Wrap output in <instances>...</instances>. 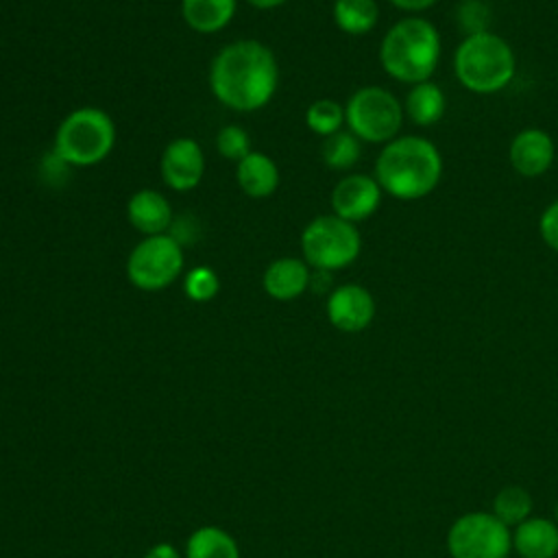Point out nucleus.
I'll return each mask as SVG.
<instances>
[{"label":"nucleus","instance_id":"obj_25","mask_svg":"<svg viewBox=\"0 0 558 558\" xmlns=\"http://www.w3.org/2000/svg\"><path fill=\"white\" fill-rule=\"evenodd\" d=\"M183 292L194 303H207L220 292V279L211 266H194L183 275Z\"/></svg>","mask_w":558,"mask_h":558},{"label":"nucleus","instance_id":"obj_2","mask_svg":"<svg viewBox=\"0 0 558 558\" xmlns=\"http://www.w3.org/2000/svg\"><path fill=\"white\" fill-rule=\"evenodd\" d=\"M373 177L384 194L397 201H421L440 183L442 155L423 135H397L379 150Z\"/></svg>","mask_w":558,"mask_h":558},{"label":"nucleus","instance_id":"obj_33","mask_svg":"<svg viewBox=\"0 0 558 558\" xmlns=\"http://www.w3.org/2000/svg\"><path fill=\"white\" fill-rule=\"evenodd\" d=\"M556 523H558V506H556Z\"/></svg>","mask_w":558,"mask_h":558},{"label":"nucleus","instance_id":"obj_18","mask_svg":"<svg viewBox=\"0 0 558 558\" xmlns=\"http://www.w3.org/2000/svg\"><path fill=\"white\" fill-rule=\"evenodd\" d=\"M447 111V98L440 85L434 81H423L416 85H410L405 100H403V113L410 118L414 126H434L442 120Z\"/></svg>","mask_w":558,"mask_h":558},{"label":"nucleus","instance_id":"obj_6","mask_svg":"<svg viewBox=\"0 0 558 558\" xmlns=\"http://www.w3.org/2000/svg\"><path fill=\"white\" fill-rule=\"evenodd\" d=\"M362 251L357 225L323 214L312 218L301 231V253L312 270H340L351 266Z\"/></svg>","mask_w":558,"mask_h":558},{"label":"nucleus","instance_id":"obj_31","mask_svg":"<svg viewBox=\"0 0 558 558\" xmlns=\"http://www.w3.org/2000/svg\"><path fill=\"white\" fill-rule=\"evenodd\" d=\"M331 272L329 270H312L310 288L314 292H331Z\"/></svg>","mask_w":558,"mask_h":558},{"label":"nucleus","instance_id":"obj_30","mask_svg":"<svg viewBox=\"0 0 558 558\" xmlns=\"http://www.w3.org/2000/svg\"><path fill=\"white\" fill-rule=\"evenodd\" d=\"M142 558H183L181 551L172 545V543H155L153 547H148V551Z\"/></svg>","mask_w":558,"mask_h":558},{"label":"nucleus","instance_id":"obj_26","mask_svg":"<svg viewBox=\"0 0 558 558\" xmlns=\"http://www.w3.org/2000/svg\"><path fill=\"white\" fill-rule=\"evenodd\" d=\"M490 7L484 0H462L456 9V22L464 37L490 31Z\"/></svg>","mask_w":558,"mask_h":558},{"label":"nucleus","instance_id":"obj_9","mask_svg":"<svg viewBox=\"0 0 558 558\" xmlns=\"http://www.w3.org/2000/svg\"><path fill=\"white\" fill-rule=\"evenodd\" d=\"M451 558H508L512 532L493 512H466L447 532Z\"/></svg>","mask_w":558,"mask_h":558},{"label":"nucleus","instance_id":"obj_14","mask_svg":"<svg viewBox=\"0 0 558 558\" xmlns=\"http://www.w3.org/2000/svg\"><path fill=\"white\" fill-rule=\"evenodd\" d=\"M312 268L303 257H277L262 275L264 292L275 301H294L310 290Z\"/></svg>","mask_w":558,"mask_h":558},{"label":"nucleus","instance_id":"obj_7","mask_svg":"<svg viewBox=\"0 0 558 558\" xmlns=\"http://www.w3.org/2000/svg\"><path fill=\"white\" fill-rule=\"evenodd\" d=\"M403 105L386 87L364 85L355 89L344 105V124L368 144H388L403 126Z\"/></svg>","mask_w":558,"mask_h":558},{"label":"nucleus","instance_id":"obj_32","mask_svg":"<svg viewBox=\"0 0 558 558\" xmlns=\"http://www.w3.org/2000/svg\"><path fill=\"white\" fill-rule=\"evenodd\" d=\"M251 7H255V9H259V11H270V9H277V7H281L283 2H288V0H246Z\"/></svg>","mask_w":558,"mask_h":558},{"label":"nucleus","instance_id":"obj_15","mask_svg":"<svg viewBox=\"0 0 558 558\" xmlns=\"http://www.w3.org/2000/svg\"><path fill=\"white\" fill-rule=\"evenodd\" d=\"M126 218L131 227L146 235L166 233L172 225V207L157 190H137L126 203Z\"/></svg>","mask_w":558,"mask_h":558},{"label":"nucleus","instance_id":"obj_4","mask_svg":"<svg viewBox=\"0 0 558 558\" xmlns=\"http://www.w3.org/2000/svg\"><path fill=\"white\" fill-rule=\"evenodd\" d=\"M453 74L466 92L490 96L512 83L517 54L512 46L493 31L466 35L456 48Z\"/></svg>","mask_w":558,"mask_h":558},{"label":"nucleus","instance_id":"obj_16","mask_svg":"<svg viewBox=\"0 0 558 558\" xmlns=\"http://www.w3.org/2000/svg\"><path fill=\"white\" fill-rule=\"evenodd\" d=\"M512 549L521 558H556L558 523L545 517H530L512 532Z\"/></svg>","mask_w":558,"mask_h":558},{"label":"nucleus","instance_id":"obj_11","mask_svg":"<svg viewBox=\"0 0 558 558\" xmlns=\"http://www.w3.org/2000/svg\"><path fill=\"white\" fill-rule=\"evenodd\" d=\"M375 299L360 283H342L336 286L327 294L325 314L331 327L344 333L364 331L375 318Z\"/></svg>","mask_w":558,"mask_h":558},{"label":"nucleus","instance_id":"obj_10","mask_svg":"<svg viewBox=\"0 0 558 558\" xmlns=\"http://www.w3.org/2000/svg\"><path fill=\"white\" fill-rule=\"evenodd\" d=\"M384 190L371 174L353 172L342 177L331 190V214L353 225L368 220L381 205Z\"/></svg>","mask_w":558,"mask_h":558},{"label":"nucleus","instance_id":"obj_28","mask_svg":"<svg viewBox=\"0 0 558 558\" xmlns=\"http://www.w3.org/2000/svg\"><path fill=\"white\" fill-rule=\"evenodd\" d=\"M538 235L547 248L558 253V198L551 201L538 218Z\"/></svg>","mask_w":558,"mask_h":558},{"label":"nucleus","instance_id":"obj_19","mask_svg":"<svg viewBox=\"0 0 558 558\" xmlns=\"http://www.w3.org/2000/svg\"><path fill=\"white\" fill-rule=\"evenodd\" d=\"M238 0H181V15L187 28L201 35L222 31L235 15Z\"/></svg>","mask_w":558,"mask_h":558},{"label":"nucleus","instance_id":"obj_27","mask_svg":"<svg viewBox=\"0 0 558 558\" xmlns=\"http://www.w3.org/2000/svg\"><path fill=\"white\" fill-rule=\"evenodd\" d=\"M216 148L225 159H231V161H240L253 150L251 137L240 124L222 126L216 135Z\"/></svg>","mask_w":558,"mask_h":558},{"label":"nucleus","instance_id":"obj_8","mask_svg":"<svg viewBox=\"0 0 558 558\" xmlns=\"http://www.w3.org/2000/svg\"><path fill=\"white\" fill-rule=\"evenodd\" d=\"M183 246L174 235H146L126 257V277L142 292H161L183 275Z\"/></svg>","mask_w":558,"mask_h":558},{"label":"nucleus","instance_id":"obj_5","mask_svg":"<svg viewBox=\"0 0 558 558\" xmlns=\"http://www.w3.org/2000/svg\"><path fill=\"white\" fill-rule=\"evenodd\" d=\"M116 146V122L100 107L72 109L57 126L52 153L68 166L89 168L109 157Z\"/></svg>","mask_w":558,"mask_h":558},{"label":"nucleus","instance_id":"obj_13","mask_svg":"<svg viewBox=\"0 0 558 558\" xmlns=\"http://www.w3.org/2000/svg\"><path fill=\"white\" fill-rule=\"evenodd\" d=\"M508 159L517 174L525 179L543 177L556 161L554 137L538 126L521 129L508 146Z\"/></svg>","mask_w":558,"mask_h":558},{"label":"nucleus","instance_id":"obj_21","mask_svg":"<svg viewBox=\"0 0 558 558\" xmlns=\"http://www.w3.org/2000/svg\"><path fill=\"white\" fill-rule=\"evenodd\" d=\"M333 24L353 37L371 33L379 22L377 0H333Z\"/></svg>","mask_w":558,"mask_h":558},{"label":"nucleus","instance_id":"obj_24","mask_svg":"<svg viewBox=\"0 0 558 558\" xmlns=\"http://www.w3.org/2000/svg\"><path fill=\"white\" fill-rule=\"evenodd\" d=\"M305 124L312 133H316L325 140V137L342 131V126H344V105H340L331 98H318L307 107Z\"/></svg>","mask_w":558,"mask_h":558},{"label":"nucleus","instance_id":"obj_22","mask_svg":"<svg viewBox=\"0 0 558 558\" xmlns=\"http://www.w3.org/2000/svg\"><path fill=\"white\" fill-rule=\"evenodd\" d=\"M320 157L329 170H351L362 157V142L347 129L323 140Z\"/></svg>","mask_w":558,"mask_h":558},{"label":"nucleus","instance_id":"obj_17","mask_svg":"<svg viewBox=\"0 0 558 558\" xmlns=\"http://www.w3.org/2000/svg\"><path fill=\"white\" fill-rule=\"evenodd\" d=\"M235 181L248 198H268L279 187V168L266 153L251 150L238 161Z\"/></svg>","mask_w":558,"mask_h":558},{"label":"nucleus","instance_id":"obj_3","mask_svg":"<svg viewBox=\"0 0 558 558\" xmlns=\"http://www.w3.org/2000/svg\"><path fill=\"white\" fill-rule=\"evenodd\" d=\"M440 50L438 28L423 15H405L384 33L379 63L390 78L403 85H416L432 81Z\"/></svg>","mask_w":558,"mask_h":558},{"label":"nucleus","instance_id":"obj_20","mask_svg":"<svg viewBox=\"0 0 558 558\" xmlns=\"http://www.w3.org/2000/svg\"><path fill=\"white\" fill-rule=\"evenodd\" d=\"M185 558H240L238 541L218 525H201L185 541Z\"/></svg>","mask_w":558,"mask_h":558},{"label":"nucleus","instance_id":"obj_1","mask_svg":"<svg viewBox=\"0 0 558 558\" xmlns=\"http://www.w3.org/2000/svg\"><path fill=\"white\" fill-rule=\"evenodd\" d=\"M277 85V59L257 39L227 44L209 63V89L218 102L233 111H257L266 107Z\"/></svg>","mask_w":558,"mask_h":558},{"label":"nucleus","instance_id":"obj_29","mask_svg":"<svg viewBox=\"0 0 558 558\" xmlns=\"http://www.w3.org/2000/svg\"><path fill=\"white\" fill-rule=\"evenodd\" d=\"M395 9L408 13V15H421L427 9H432L438 0H388Z\"/></svg>","mask_w":558,"mask_h":558},{"label":"nucleus","instance_id":"obj_12","mask_svg":"<svg viewBox=\"0 0 558 558\" xmlns=\"http://www.w3.org/2000/svg\"><path fill=\"white\" fill-rule=\"evenodd\" d=\"M159 174L174 192H190L198 187L205 174V155L196 140L177 137L166 144L159 159Z\"/></svg>","mask_w":558,"mask_h":558},{"label":"nucleus","instance_id":"obj_23","mask_svg":"<svg viewBox=\"0 0 558 558\" xmlns=\"http://www.w3.org/2000/svg\"><path fill=\"white\" fill-rule=\"evenodd\" d=\"M532 512V495L517 484L499 488V493L493 499V514L506 525L517 527L525 519H530Z\"/></svg>","mask_w":558,"mask_h":558}]
</instances>
